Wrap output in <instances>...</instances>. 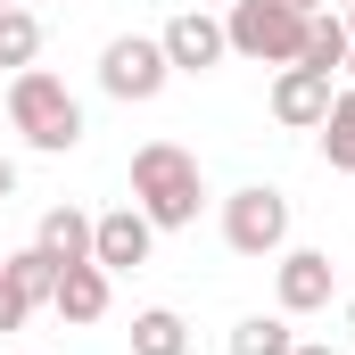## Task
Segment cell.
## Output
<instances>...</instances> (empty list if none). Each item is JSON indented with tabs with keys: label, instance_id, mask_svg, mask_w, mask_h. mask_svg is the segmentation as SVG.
<instances>
[{
	"label": "cell",
	"instance_id": "obj_13",
	"mask_svg": "<svg viewBox=\"0 0 355 355\" xmlns=\"http://www.w3.org/2000/svg\"><path fill=\"white\" fill-rule=\"evenodd\" d=\"M347 17H306V50H297V67H322V75H339L347 67Z\"/></svg>",
	"mask_w": 355,
	"mask_h": 355
},
{
	"label": "cell",
	"instance_id": "obj_12",
	"mask_svg": "<svg viewBox=\"0 0 355 355\" xmlns=\"http://www.w3.org/2000/svg\"><path fill=\"white\" fill-rule=\"evenodd\" d=\"M132 355H190V322H182L174 306L132 314Z\"/></svg>",
	"mask_w": 355,
	"mask_h": 355
},
{
	"label": "cell",
	"instance_id": "obj_4",
	"mask_svg": "<svg viewBox=\"0 0 355 355\" xmlns=\"http://www.w3.org/2000/svg\"><path fill=\"white\" fill-rule=\"evenodd\" d=\"M223 240H232V257H281V240H289V198L265 190V182L232 190V198H223Z\"/></svg>",
	"mask_w": 355,
	"mask_h": 355
},
{
	"label": "cell",
	"instance_id": "obj_6",
	"mask_svg": "<svg viewBox=\"0 0 355 355\" xmlns=\"http://www.w3.org/2000/svg\"><path fill=\"white\" fill-rule=\"evenodd\" d=\"M149 240H157V223H149L141 207L91 215V265H99V272H132V265H149Z\"/></svg>",
	"mask_w": 355,
	"mask_h": 355
},
{
	"label": "cell",
	"instance_id": "obj_20",
	"mask_svg": "<svg viewBox=\"0 0 355 355\" xmlns=\"http://www.w3.org/2000/svg\"><path fill=\"white\" fill-rule=\"evenodd\" d=\"M281 8H297V17H322V0H281Z\"/></svg>",
	"mask_w": 355,
	"mask_h": 355
},
{
	"label": "cell",
	"instance_id": "obj_17",
	"mask_svg": "<svg viewBox=\"0 0 355 355\" xmlns=\"http://www.w3.org/2000/svg\"><path fill=\"white\" fill-rule=\"evenodd\" d=\"M289 322H272V314H248L240 331H232V355H289Z\"/></svg>",
	"mask_w": 355,
	"mask_h": 355
},
{
	"label": "cell",
	"instance_id": "obj_19",
	"mask_svg": "<svg viewBox=\"0 0 355 355\" xmlns=\"http://www.w3.org/2000/svg\"><path fill=\"white\" fill-rule=\"evenodd\" d=\"M8 198H17V166L0 157V207H8Z\"/></svg>",
	"mask_w": 355,
	"mask_h": 355
},
{
	"label": "cell",
	"instance_id": "obj_23",
	"mask_svg": "<svg viewBox=\"0 0 355 355\" xmlns=\"http://www.w3.org/2000/svg\"><path fill=\"white\" fill-rule=\"evenodd\" d=\"M347 33H355V0H347Z\"/></svg>",
	"mask_w": 355,
	"mask_h": 355
},
{
	"label": "cell",
	"instance_id": "obj_8",
	"mask_svg": "<svg viewBox=\"0 0 355 355\" xmlns=\"http://www.w3.org/2000/svg\"><path fill=\"white\" fill-rule=\"evenodd\" d=\"M157 42H166V67H174V75H207V67L232 50V42H223V25H215L207 8H182V17L157 33Z\"/></svg>",
	"mask_w": 355,
	"mask_h": 355
},
{
	"label": "cell",
	"instance_id": "obj_7",
	"mask_svg": "<svg viewBox=\"0 0 355 355\" xmlns=\"http://www.w3.org/2000/svg\"><path fill=\"white\" fill-rule=\"evenodd\" d=\"M331 99H339V91H331L322 67H281V75H272V116H281L289 132H314V124L331 116Z\"/></svg>",
	"mask_w": 355,
	"mask_h": 355
},
{
	"label": "cell",
	"instance_id": "obj_10",
	"mask_svg": "<svg viewBox=\"0 0 355 355\" xmlns=\"http://www.w3.org/2000/svg\"><path fill=\"white\" fill-rule=\"evenodd\" d=\"M33 248H42L58 272H67V265H91V215H83V207H50L42 232H33Z\"/></svg>",
	"mask_w": 355,
	"mask_h": 355
},
{
	"label": "cell",
	"instance_id": "obj_15",
	"mask_svg": "<svg viewBox=\"0 0 355 355\" xmlns=\"http://www.w3.org/2000/svg\"><path fill=\"white\" fill-rule=\"evenodd\" d=\"M33 58H42V17L8 0L0 8V67H33Z\"/></svg>",
	"mask_w": 355,
	"mask_h": 355
},
{
	"label": "cell",
	"instance_id": "obj_9",
	"mask_svg": "<svg viewBox=\"0 0 355 355\" xmlns=\"http://www.w3.org/2000/svg\"><path fill=\"white\" fill-rule=\"evenodd\" d=\"M331 257L322 248H289L281 257V314H314V306H331Z\"/></svg>",
	"mask_w": 355,
	"mask_h": 355
},
{
	"label": "cell",
	"instance_id": "obj_5",
	"mask_svg": "<svg viewBox=\"0 0 355 355\" xmlns=\"http://www.w3.org/2000/svg\"><path fill=\"white\" fill-rule=\"evenodd\" d=\"M166 42H141V33H116L107 50H99V91L107 99H157L166 91Z\"/></svg>",
	"mask_w": 355,
	"mask_h": 355
},
{
	"label": "cell",
	"instance_id": "obj_14",
	"mask_svg": "<svg viewBox=\"0 0 355 355\" xmlns=\"http://www.w3.org/2000/svg\"><path fill=\"white\" fill-rule=\"evenodd\" d=\"M0 281H8V289H17L25 306H50V289H58V265H50L42 248H17V257L0 265Z\"/></svg>",
	"mask_w": 355,
	"mask_h": 355
},
{
	"label": "cell",
	"instance_id": "obj_25",
	"mask_svg": "<svg viewBox=\"0 0 355 355\" xmlns=\"http://www.w3.org/2000/svg\"><path fill=\"white\" fill-rule=\"evenodd\" d=\"M347 322H355V306H347Z\"/></svg>",
	"mask_w": 355,
	"mask_h": 355
},
{
	"label": "cell",
	"instance_id": "obj_16",
	"mask_svg": "<svg viewBox=\"0 0 355 355\" xmlns=\"http://www.w3.org/2000/svg\"><path fill=\"white\" fill-rule=\"evenodd\" d=\"M322 149H331V166H347V174H355V91L331 99V116H322Z\"/></svg>",
	"mask_w": 355,
	"mask_h": 355
},
{
	"label": "cell",
	"instance_id": "obj_1",
	"mask_svg": "<svg viewBox=\"0 0 355 355\" xmlns=\"http://www.w3.org/2000/svg\"><path fill=\"white\" fill-rule=\"evenodd\" d=\"M198 198H207V182H198V157H190V149H174V141L132 149V207H141L157 232L198 223Z\"/></svg>",
	"mask_w": 355,
	"mask_h": 355
},
{
	"label": "cell",
	"instance_id": "obj_24",
	"mask_svg": "<svg viewBox=\"0 0 355 355\" xmlns=\"http://www.w3.org/2000/svg\"><path fill=\"white\" fill-rule=\"evenodd\" d=\"M0 107H8V91H0Z\"/></svg>",
	"mask_w": 355,
	"mask_h": 355
},
{
	"label": "cell",
	"instance_id": "obj_21",
	"mask_svg": "<svg viewBox=\"0 0 355 355\" xmlns=\"http://www.w3.org/2000/svg\"><path fill=\"white\" fill-rule=\"evenodd\" d=\"M289 355H339V347H289Z\"/></svg>",
	"mask_w": 355,
	"mask_h": 355
},
{
	"label": "cell",
	"instance_id": "obj_18",
	"mask_svg": "<svg viewBox=\"0 0 355 355\" xmlns=\"http://www.w3.org/2000/svg\"><path fill=\"white\" fill-rule=\"evenodd\" d=\"M25 314H33V306H25V297H17V289H8V281H0V331H17V322H25Z\"/></svg>",
	"mask_w": 355,
	"mask_h": 355
},
{
	"label": "cell",
	"instance_id": "obj_27",
	"mask_svg": "<svg viewBox=\"0 0 355 355\" xmlns=\"http://www.w3.org/2000/svg\"><path fill=\"white\" fill-rule=\"evenodd\" d=\"M0 8H8V0H0Z\"/></svg>",
	"mask_w": 355,
	"mask_h": 355
},
{
	"label": "cell",
	"instance_id": "obj_26",
	"mask_svg": "<svg viewBox=\"0 0 355 355\" xmlns=\"http://www.w3.org/2000/svg\"><path fill=\"white\" fill-rule=\"evenodd\" d=\"M198 8H207V0H198Z\"/></svg>",
	"mask_w": 355,
	"mask_h": 355
},
{
	"label": "cell",
	"instance_id": "obj_3",
	"mask_svg": "<svg viewBox=\"0 0 355 355\" xmlns=\"http://www.w3.org/2000/svg\"><path fill=\"white\" fill-rule=\"evenodd\" d=\"M223 42H232L240 58H257V67H297V50H306V17L281 8V0H232Z\"/></svg>",
	"mask_w": 355,
	"mask_h": 355
},
{
	"label": "cell",
	"instance_id": "obj_2",
	"mask_svg": "<svg viewBox=\"0 0 355 355\" xmlns=\"http://www.w3.org/2000/svg\"><path fill=\"white\" fill-rule=\"evenodd\" d=\"M8 124H17L33 149H50V157H67V149L83 141L75 91L58 83V75H42V67H17V83H8Z\"/></svg>",
	"mask_w": 355,
	"mask_h": 355
},
{
	"label": "cell",
	"instance_id": "obj_11",
	"mask_svg": "<svg viewBox=\"0 0 355 355\" xmlns=\"http://www.w3.org/2000/svg\"><path fill=\"white\" fill-rule=\"evenodd\" d=\"M50 306H58L67 322H99V314H107V272L99 265H67L58 289H50Z\"/></svg>",
	"mask_w": 355,
	"mask_h": 355
},
{
	"label": "cell",
	"instance_id": "obj_22",
	"mask_svg": "<svg viewBox=\"0 0 355 355\" xmlns=\"http://www.w3.org/2000/svg\"><path fill=\"white\" fill-rule=\"evenodd\" d=\"M347 75H355V42H347Z\"/></svg>",
	"mask_w": 355,
	"mask_h": 355
}]
</instances>
